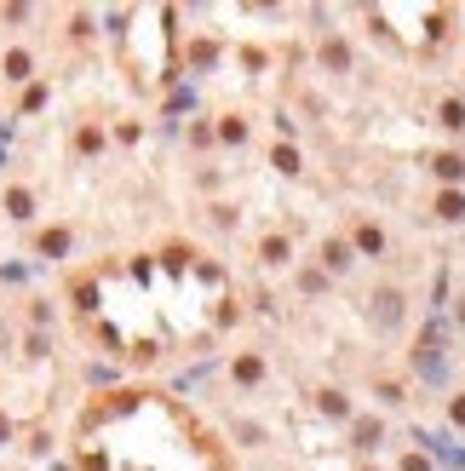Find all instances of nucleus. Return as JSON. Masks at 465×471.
<instances>
[{
  "instance_id": "1",
  "label": "nucleus",
  "mask_w": 465,
  "mask_h": 471,
  "mask_svg": "<svg viewBox=\"0 0 465 471\" xmlns=\"http://www.w3.org/2000/svg\"><path fill=\"white\" fill-rule=\"evenodd\" d=\"M80 471H236L218 437L167 391H109L75 420Z\"/></svg>"
}]
</instances>
